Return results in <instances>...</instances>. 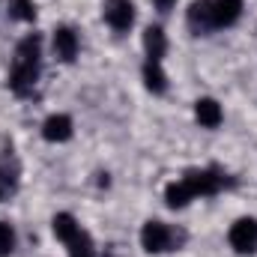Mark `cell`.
<instances>
[{"label": "cell", "mask_w": 257, "mask_h": 257, "mask_svg": "<svg viewBox=\"0 0 257 257\" xmlns=\"http://www.w3.org/2000/svg\"><path fill=\"white\" fill-rule=\"evenodd\" d=\"M39 54H42L39 33H27L15 45V57H12V69H9V87L15 96L33 93V87L39 81Z\"/></svg>", "instance_id": "1"}, {"label": "cell", "mask_w": 257, "mask_h": 257, "mask_svg": "<svg viewBox=\"0 0 257 257\" xmlns=\"http://www.w3.org/2000/svg\"><path fill=\"white\" fill-rule=\"evenodd\" d=\"M174 242H177V233L165 221H156L153 218V221H147L141 227V245H144L147 254H165V251L174 248Z\"/></svg>", "instance_id": "2"}, {"label": "cell", "mask_w": 257, "mask_h": 257, "mask_svg": "<svg viewBox=\"0 0 257 257\" xmlns=\"http://www.w3.org/2000/svg\"><path fill=\"white\" fill-rule=\"evenodd\" d=\"M227 242L236 254H254L257 251V218L245 215V218H236L227 230Z\"/></svg>", "instance_id": "3"}, {"label": "cell", "mask_w": 257, "mask_h": 257, "mask_svg": "<svg viewBox=\"0 0 257 257\" xmlns=\"http://www.w3.org/2000/svg\"><path fill=\"white\" fill-rule=\"evenodd\" d=\"M180 180L186 183V189L192 192V197H212V194L221 192V186H224V177H221L218 171H212V168H203V171H186Z\"/></svg>", "instance_id": "4"}, {"label": "cell", "mask_w": 257, "mask_h": 257, "mask_svg": "<svg viewBox=\"0 0 257 257\" xmlns=\"http://www.w3.org/2000/svg\"><path fill=\"white\" fill-rule=\"evenodd\" d=\"M102 15H105V21H108L111 30L126 33L128 27L135 24V3L132 0H105Z\"/></svg>", "instance_id": "5"}, {"label": "cell", "mask_w": 257, "mask_h": 257, "mask_svg": "<svg viewBox=\"0 0 257 257\" xmlns=\"http://www.w3.org/2000/svg\"><path fill=\"white\" fill-rule=\"evenodd\" d=\"M209 15H212V30L233 27L242 15V0H209Z\"/></svg>", "instance_id": "6"}, {"label": "cell", "mask_w": 257, "mask_h": 257, "mask_svg": "<svg viewBox=\"0 0 257 257\" xmlns=\"http://www.w3.org/2000/svg\"><path fill=\"white\" fill-rule=\"evenodd\" d=\"M78 51H81L78 33H75L72 27H57V30H54V54H57V60L72 63V60L78 57Z\"/></svg>", "instance_id": "7"}, {"label": "cell", "mask_w": 257, "mask_h": 257, "mask_svg": "<svg viewBox=\"0 0 257 257\" xmlns=\"http://www.w3.org/2000/svg\"><path fill=\"white\" fill-rule=\"evenodd\" d=\"M72 117H66V114H51L45 123H42V138L48 141V144H66L69 138H72Z\"/></svg>", "instance_id": "8"}, {"label": "cell", "mask_w": 257, "mask_h": 257, "mask_svg": "<svg viewBox=\"0 0 257 257\" xmlns=\"http://www.w3.org/2000/svg\"><path fill=\"white\" fill-rule=\"evenodd\" d=\"M194 120L203 128H218L221 120H224V111L215 99H197L194 102Z\"/></svg>", "instance_id": "9"}, {"label": "cell", "mask_w": 257, "mask_h": 257, "mask_svg": "<svg viewBox=\"0 0 257 257\" xmlns=\"http://www.w3.org/2000/svg\"><path fill=\"white\" fill-rule=\"evenodd\" d=\"M144 51H147V60H153V63H162V57L168 54V36H165V30L162 27H147L144 30Z\"/></svg>", "instance_id": "10"}, {"label": "cell", "mask_w": 257, "mask_h": 257, "mask_svg": "<svg viewBox=\"0 0 257 257\" xmlns=\"http://www.w3.org/2000/svg\"><path fill=\"white\" fill-rule=\"evenodd\" d=\"M51 230H54V236H57L63 245H69L72 239H78V233H81L84 227L75 221V215H69V212H57L54 221H51Z\"/></svg>", "instance_id": "11"}, {"label": "cell", "mask_w": 257, "mask_h": 257, "mask_svg": "<svg viewBox=\"0 0 257 257\" xmlns=\"http://www.w3.org/2000/svg\"><path fill=\"white\" fill-rule=\"evenodd\" d=\"M144 87L150 93H156V96H162L168 90V75H165L162 63H153V60L144 63Z\"/></svg>", "instance_id": "12"}, {"label": "cell", "mask_w": 257, "mask_h": 257, "mask_svg": "<svg viewBox=\"0 0 257 257\" xmlns=\"http://www.w3.org/2000/svg\"><path fill=\"white\" fill-rule=\"evenodd\" d=\"M189 24H192V30H197V33H206V30H212L209 0H194L192 6H189Z\"/></svg>", "instance_id": "13"}, {"label": "cell", "mask_w": 257, "mask_h": 257, "mask_svg": "<svg viewBox=\"0 0 257 257\" xmlns=\"http://www.w3.org/2000/svg\"><path fill=\"white\" fill-rule=\"evenodd\" d=\"M165 200H168V206L171 209H183V206H189L194 197H192V192L186 189V183L183 180H177V183H171L168 189H165Z\"/></svg>", "instance_id": "14"}, {"label": "cell", "mask_w": 257, "mask_h": 257, "mask_svg": "<svg viewBox=\"0 0 257 257\" xmlns=\"http://www.w3.org/2000/svg\"><path fill=\"white\" fill-rule=\"evenodd\" d=\"M15 251V230L9 221H0V257H9Z\"/></svg>", "instance_id": "15"}, {"label": "cell", "mask_w": 257, "mask_h": 257, "mask_svg": "<svg viewBox=\"0 0 257 257\" xmlns=\"http://www.w3.org/2000/svg\"><path fill=\"white\" fill-rule=\"evenodd\" d=\"M12 15H15L18 21H33V18H36L33 0H12Z\"/></svg>", "instance_id": "16"}, {"label": "cell", "mask_w": 257, "mask_h": 257, "mask_svg": "<svg viewBox=\"0 0 257 257\" xmlns=\"http://www.w3.org/2000/svg\"><path fill=\"white\" fill-rule=\"evenodd\" d=\"M153 3H156V9H159V12H168L177 0H153Z\"/></svg>", "instance_id": "17"}, {"label": "cell", "mask_w": 257, "mask_h": 257, "mask_svg": "<svg viewBox=\"0 0 257 257\" xmlns=\"http://www.w3.org/2000/svg\"><path fill=\"white\" fill-rule=\"evenodd\" d=\"M0 192H3V189H0Z\"/></svg>", "instance_id": "18"}]
</instances>
